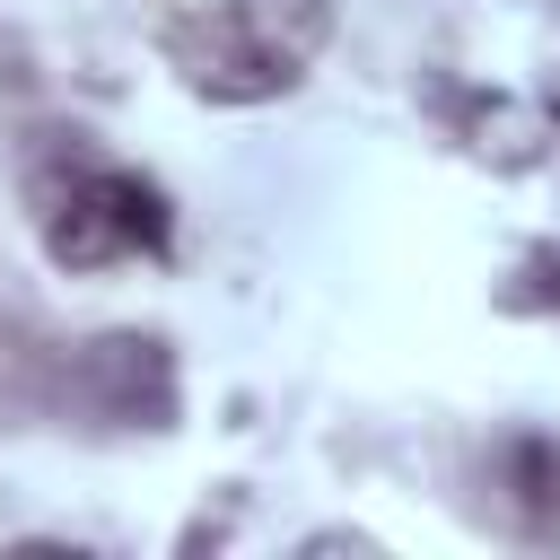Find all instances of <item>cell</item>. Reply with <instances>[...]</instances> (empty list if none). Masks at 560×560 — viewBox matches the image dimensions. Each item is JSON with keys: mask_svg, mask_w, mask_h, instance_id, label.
<instances>
[{"mask_svg": "<svg viewBox=\"0 0 560 560\" xmlns=\"http://www.w3.org/2000/svg\"><path fill=\"white\" fill-rule=\"evenodd\" d=\"M324 44H332V0H201L166 35L184 88H201L210 105H262L298 88Z\"/></svg>", "mask_w": 560, "mask_h": 560, "instance_id": "cell-1", "label": "cell"}, {"mask_svg": "<svg viewBox=\"0 0 560 560\" xmlns=\"http://www.w3.org/2000/svg\"><path fill=\"white\" fill-rule=\"evenodd\" d=\"M44 245H52V262H70V271H96V262H122V254H158V245H166V201H158L140 175L96 166V175H79V184L44 210Z\"/></svg>", "mask_w": 560, "mask_h": 560, "instance_id": "cell-2", "label": "cell"}]
</instances>
